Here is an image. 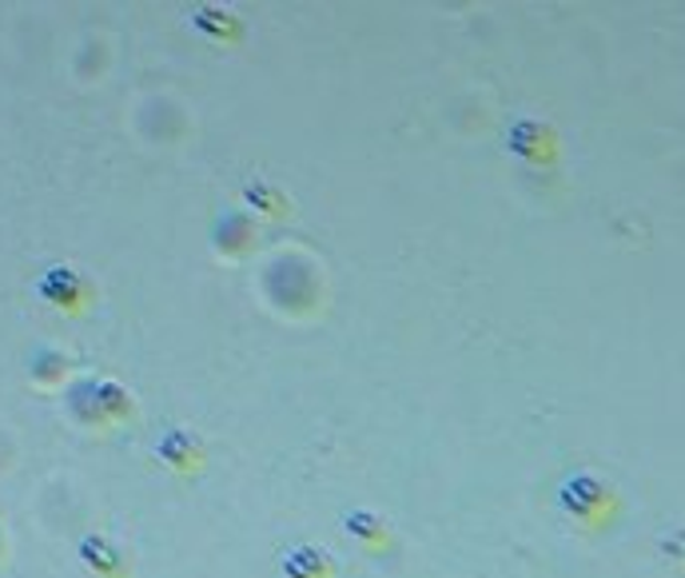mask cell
Here are the masks:
<instances>
[{"label":"cell","instance_id":"6da1fadb","mask_svg":"<svg viewBox=\"0 0 685 578\" xmlns=\"http://www.w3.org/2000/svg\"><path fill=\"white\" fill-rule=\"evenodd\" d=\"M263 287L271 292L275 307L287 316H303L315 299V272L300 255H275L263 272Z\"/></svg>","mask_w":685,"mask_h":578},{"label":"cell","instance_id":"7a4b0ae2","mask_svg":"<svg viewBox=\"0 0 685 578\" xmlns=\"http://www.w3.org/2000/svg\"><path fill=\"white\" fill-rule=\"evenodd\" d=\"M602 499H606V487L598 483V479H590V475H574V479H566V487H562V506L578 519L598 515Z\"/></svg>","mask_w":685,"mask_h":578},{"label":"cell","instance_id":"3957f363","mask_svg":"<svg viewBox=\"0 0 685 578\" xmlns=\"http://www.w3.org/2000/svg\"><path fill=\"white\" fill-rule=\"evenodd\" d=\"M243 243H251V223L239 216V211H224L219 216V228H216V248L219 252L236 255Z\"/></svg>","mask_w":685,"mask_h":578},{"label":"cell","instance_id":"277c9868","mask_svg":"<svg viewBox=\"0 0 685 578\" xmlns=\"http://www.w3.org/2000/svg\"><path fill=\"white\" fill-rule=\"evenodd\" d=\"M283 567H287L291 578H323L327 575V558H323L319 550H291V555L283 558Z\"/></svg>","mask_w":685,"mask_h":578},{"label":"cell","instance_id":"5b68a950","mask_svg":"<svg viewBox=\"0 0 685 578\" xmlns=\"http://www.w3.org/2000/svg\"><path fill=\"white\" fill-rule=\"evenodd\" d=\"M248 196H251V204H263V208H280V204H283V200H275V192L263 188V184H251Z\"/></svg>","mask_w":685,"mask_h":578}]
</instances>
